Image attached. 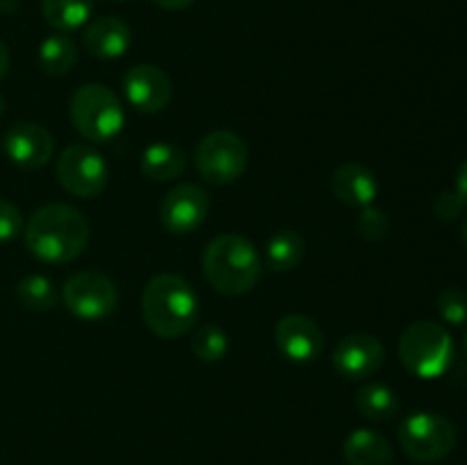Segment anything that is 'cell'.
I'll return each instance as SVG.
<instances>
[{"instance_id": "7c38bea8", "label": "cell", "mask_w": 467, "mask_h": 465, "mask_svg": "<svg viewBox=\"0 0 467 465\" xmlns=\"http://www.w3.org/2000/svg\"><path fill=\"white\" fill-rule=\"evenodd\" d=\"M383 360H386V346L379 337L368 333L342 337L333 349V367L347 381L369 378L381 369Z\"/></svg>"}, {"instance_id": "9a60e30c", "label": "cell", "mask_w": 467, "mask_h": 465, "mask_svg": "<svg viewBox=\"0 0 467 465\" xmlns=\"http://www.w3.org/2000/svg\"><path fill=\"white\" fill-rule=\"evenodd\" d=\"M132 32L119 16H100L82 32V46L96 59H117L128 53Z\"/></svg>"}, {"instance_id": "2e32d148", "label": "cell", "mask_w": 467, "mask_h": 465, "mask_svg": "<svg viewBox=\"0 0 467 465\" xmlns=\"http://www.w3.org/2000/svg\"><path fill=\"white\" fill-rule=\"evenodd\" d=\"M331 190L349 208H368L379 196V181L368 167L358 162H347L336 169L331 178Z\"/></svg>"}, {"instance_id": "5bb4252c", "label": "cell", "mask_w": 467, "mask_h": 465, "mask_svg": "<svg viewBox=\"0 0 467 465\" xmlns=\"http://www.w3.org/2000/svg\"><path fill=\"white\" fill-rule=\"evenodd\" d=\"M53 135L44 126L32 121H18L5 132V153L16 167L35 169L46 167L53 158Z\"/></svg>"}, {"instance_id": "ac0fdd59", "label": "cell", "mask_w": 467, "mask_h": 465, "mask_svg": "<svg viewBox=\"0 0 467 465\" xmlns=\"http://www.w3.org/2000/svg\"><path fill=\"white\" fill-rule=\"evenodd\" d=\"M187 167L185 150L178 146L167 144V141H155L146 146L140 158V169L149 181L169 182L182 176Z\"/></svg>"}, {"instance_id": "4dcf8cb0", "label": "cell", "mask_w": 467, "mask_h": 465, "mask_svg": "<svg viewBox=\"0 0 467 465\" xmlns=\"http://www.w3.org/2000/svg\"><path fill=\"white\" fill-rule=\"evenodd\" d=\"M9 64H12V57H9V50L7 46L0 41V80L9 73Z\"/></svg>"}, {"instance_id": "6da1fadb", "label": "cell", "mask_w": 467, "mask_h": 465, "mask_svg": "<svg viewBox=\"0 0 467 465\" xmlns=\"http://www.w3.org/2000/svg\"><path fill=\"white\" fill-rule=\"evenodd\" d=\"M23 242L41 263H73L89 244V222L67 203L41 205L23 228Z\"/></svg>"}, {"instance_id": "ffe728a7", "label": "cell", "mask_w": 467, "mask_h": 465, "mask_svg": "<svg viewBox=\"0 0 467 465\" xmlns=\"http://www.w3.org/2000/svg\"><path fill=\"white\" fill-rule=\"evenodd\" d=\"M356 408L369 422H388L400 413V399L386 383H365L356 392Z\"/></svg>"}, {"instance_id": "8fae6325", "label": "cell", "mask_w": 467, "mask_h": 465, "mask_svg": "<svg viewBox=\"0 0 467 465\" xmlns=\"http://www.w3.org/2000/svg\"><path fill=\"white\" fill-rule=\"evenodd\" d=\"M123 94L137 112L158 114L171 103V78L155 64H137L123 76Z\"/></svg>"}, {"instance_id": "484cf974", "label": "cell", "mask_w": 467, "mask_h": 465, "mask_svg": "<svg viewBox=\"0 0 467 465\" xmlns=\"http://www.w3.org/2000/svg\"><path fill=\"white\" fill-rule=\"evenodd\" d=\"M356 228H358V235L363 237V240L381 242L383 237L390 232V219H388V214L383 212V210L368 205V208H363V212H360Z\"/></svg>"}, {"instance_id": "44dd1931", "label": "cell", "mask_w": 467, "mask_h": 465, "mask_svg": "<svg viewBox=\"0 0 467 465\" xmlns=\"http://www.w3.org/2000/svg\"><path fill=\"white\" fill-rule=\"evenodd\" d=\"M46 23L57 32L80 30L94 12V0H41Z\"/></svg>"}, {"instance_id": "52a82bcc", "label": "cell", "mask_w": 467, "mask_h": 465, "mask_svg": "<svg viewBox=\"0 0 467 465\" xmlns=\"http://www.w3.org/2000/svg\"><path fill=\"white\" fill-rule=\"evenodd\" d=\"M397 438L409 459L418 463H436L454 451L456 427L445 415L420 410L400 424Z\"/></svg>"}, {"instance_id": "e0dca14e", "label": "cell", "mask_w": 467, "mask_h": 465, "mask_svg": "<svg viewBox=\"0 0 467 465\" xmlns=\"http://www.w3.org/2000/svg\"><path fill=\"white\" fill-rule=\"evenodd\" d=\"M342 456L347 465H388L392 460V445L372 429H356L342 442Z\"/></svg>"}, {"instance_id": "8992f818", "label": "cell", "mask_w": 467, "mask_h": 465, "mask_svg": "<svg viewBox=\"0 0 467 465\" xmlns=\"http://www.w3.org/2000/svg\"><path fill=\"white\" fill-rule=\"evenodd\" d=\"M194 167L210 185H231L249 167V146L237 132L214 130L196 146Z\"/></svg>"}, {"instance_id": "4fadbf2b", "label": "cell", "mask_w": 467, "mask_h": 465, "mask_svg": "<svg viewBox=\"0 0 467 465\" xmlns=\"http://www.w3.org/2000/svg\"><path fill=\"white\" fill-rule=\"evenodd\" d=\"M274 340L283 358L296 365L315 363L324 349L322 328L306 315H285L278 319Z\"/></svg>"}, {"instance_id": "f546056e", "label": "cell", "mask_w": 467, "mask_h": 465, "mask_svg": "<svg viewBox=\"0 0 467 465\" xmlns=\"http://www.w3.org/2000/svg\"><path fill=\"white\" fill-rule=\"evenodd\" d=\"M160 9H167V12H181V9L190 7L194 0H153Z\"/></svg>"}, {"instance_id": "83f0119b", "label": "cell", "mask_w": 467, "mask_h": 465, "mask_svg": "<svg viewBox=\"0 0 467 465\" xmlns=\"http://www.w3.org/2000/svg\"><path fill=\"white\" fill-rule=\"evenodd\" d=\"M463 208V201H461V196L456 191H441L436 196V201H433V212L442 222H454V219H459Z\"/></svg>"}, {"instance_id": "ba28073f", "label": "cell", "mask_w": 467, "mask_h": 465, "mask_svg": "<svg viewBox=\"0 0 467 465\" xmlns=\"http://www.w3.org/2000/svg\"><path fill=\"white\" fill-rule=\"evenodd\" d=\"M62 301L68 313L85 322H99L109 317L119 305V290L112 278L87 269L78 272L64 283Z\"/></svg>"}, {"instance_id": "d6a6232c", "label": "cell", "mask_w": 467, "mask_h": 465, "mask_svg": "<svg viewBox=\"0 0 467 465\" xmlns=\"http://www.w3.org/2000/svg\"><path fill=\"white\" fill-rule=\"evenodd\" d=\"M5 105H7V103H5L3 94H0V114H3V112H5Z\"/></svg>"}, {"instance_id": "e575fe53", "label": "cell", "mask_w": 467, "mask_h": 465, "mask_svg": "<svg viewBox=\"0 0 467 465\" xmlns=\"http://www.w3.org/2000/svg\"><path fill=\"white\" fill-rule=\"evenodd\" d=\"M114 3H121V0H114Z\"/></svg>"}, {"instance_id": "4316f807", "label": "cell", "mask_w": 467, "mask_h": 465, "mask_svg": "<svg viewBox=\"0 0 467 465\" xmlns=\"http://www.w3.org/2000/svg\"><path fill=\"white\" fill-rule=\"evenodd\" d=\"M23 232V214L12 201L0 199V242H12Z\"/></svg>"}, {"instance_id": "7402d4cb", "label": "cell", "mask_w": 467, "mask_h": 465, "mask_svg": "<svg viewBox=\"0 0 467 465\" xmlns=\"http://www.w3.org/2000/svg\"><path fill=\"white\" fill-rule=\"evenodd\" d=\"M78 62V46L71 36L64 32L59 35H50L41 41L39 46V64L44 68L46 76L62 78L73 71Z\"/></svg>"}, {"instance_id": "cb8c5ba5", "label": "cell", "mask_w": 467, "mask_h": 465, "mask_svg": "<svg viewBox=\"0 0 467 465\" xmlns=\"http://www.w3.org/2000/svg\"><path fill=\"white\" fill-rule=\"evenodd\" d=\"M192 351L201 363H219L228 354V336L219 324H203L196 328Z\"/></svg>"}, {"instance_id": "603a6c76", "label": "cell", "mask_w": 467, "mask_h": 465, "mask_svg": "<svg viewBox=\"0 0 467 465\" xmlns=\"http://www.w3.org/2000/svg\"><path fill=\"white\" fill-rule=\"evenodd\" d=\"M16 299L23 308L35 310V313H46L59 304L62 294L57 292L55 283L41 274H30L21 278L16 285Z\"/></svg>"}, {"instance_id": "9c48e42d", "label": "cell", "mask_w": 467, "mask_h": 465, "mask_svg": "<svg viewBox=\"0 0 467 465\" xmlns=\"http://www.w3.org/2000/svg\"><path fill=\"white\" fill-rule=\"evenodd\" d=\"M57 181L78 199H96L108 187V162L89 144H73L57 160Z\"/></svg>"}, {"instance_id": "f1b7e54d", "label": "cell", "mask_w": 467, "mask_h": 465, "mask_svg": "<svg viewBox=\"0 0 467 465\" xmlns=\"http://www.w3.org/2000/svg\"><path fill=\"white\" fill-rule=\"evenodd\" d=\"M456 194L461 196L463 205L467 208V158L461 162L459 171H456Z\"/></svg>"}, {"instance_id": "30bf717a", "label": "cell", "mask_w": 467, "mask_h": 465, "mask_svg": "<svg viewBox=\"0 0 467 465\" xmlns=\"http://www.w3.org/2000/svg\"><path fill=\"white\" fill-rule=\"evenodd\" d=\"M210 212V196L194 182H182L169 190L160 203V223L173 235H190L203 226Z\"/></svg>"}, {"instance_id": "277c9868", "label": "cell", "mask_w": 467, "mask_h": 465, "mask_svg": "<svg viewBox=\"0 0 467 465\" xmlns=\"http://www.w3.org/2000/svg\"><path fill=\"white\" fill-rule=\"evenodd\" d=\"M68 114H71L73 128L87 141H96V144L114 140L126 123V112L119 96L100 82L78 87L68 103Z\"/></svg>"}, {"instance_id": "d6986e66", "label": "cell", "mask_w": 467, "mask_h": 465, "mask_svg": "<svg viewBox=\"0 0 467 465\" xmlns=\"http://www.w3.org/2000/svg\"><path fill=\"white\" fill-rule=\"evenodd\" d=\"M306 253V240L296 231H276L267 240L265 246V258L272 272L285 274L301 264Z\"/></svg>"}, {"instance_id": "3957f363", "label": "cell", "mask_w": 467, "mask_h": 465, "mask_svg": "<svg viewBox=\"0 0 467 465\" xmlns=\"http://www.w3.org/2000/svg\"><path fill=\"white\" fill-rule=\"evenodd\" d=\"M203 274L219 294L242 296L258 285L263 276V258L254 242L244 235L223 232L205 246Z\"/></svg>"}, {"instance_id": "5b68a950", "label": "cell", "mask_w": 467, "mask_h": 465, "mask_svg": "<svg viewBox=\"0 0 467 465\" xmlns=\"http://www.w3.org/2000/svg\"><path fill=\"white\" fill-rule=\"evenodd\" d=\"M400 360L420 378H438L454 360V340L442 324L415 322L401 333Z\"/></svg>"}, {"instance_id": "7a4b0ae2", "label": "cell", "mask_w": 467, "mask_h": 465, "mask_svg": "<svg viewBox=\"0 0 467 465\" xmlns=\"http://www.w3.org/2000/svg\"><path fill=\"white\" fill-rule=\"evenodd\" d=\"M141 317L158 337H182L199 319V294L182 276L160 274L146 283L141 294Z\"/></svg>"}, {"instance_id": "d4e9b609", "label": "cell", "mask_w": 467, "mask_h": 465, "mask_svg": "<svg viewBox=\"0 0 467 465\" xmlns=\"http://www.w3.org/2000/svg\"><path fill=\"white\" fill-rule=\"evenodd\" d=\"M438 313L451 326H463L467 324V292L461 287H447L438 296Z\"/></svg>"}, {"instance_id": "1f68e13d", "label": "cell", "mask_w": 467, "mask_h": 465, "mask_svg": "<svg viewBox=\"0 0 467 465\" xmlns=\"http://www.w3.org/2000/svg\"><path fill=\"white\" fill-rule=\"evenodd\" d=\"M461 237H463L465 246H467V217L463 219V226H461Z\"/></svg>"}, {"instance_id": "836d02e7", "label": "cell", "mask_w": 467, "mask_h": 465, "mask_svg": "<svg viewBox=\"0 0 467 465\" xmlns=\"http://www.w3.org/2000/svg\"><path fill=\"white\" fill-rule=\"evenodd\" d=\"M463 349H465V356H467V333H465V340H463Z\"/></svg>"}]
</instances>
